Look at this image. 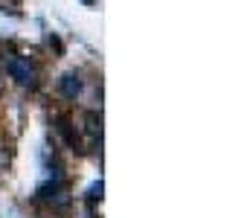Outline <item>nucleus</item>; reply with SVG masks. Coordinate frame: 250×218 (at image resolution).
Instances as JSON below:
<instances>
[{
  "instance_id": "nucleus-1",
  "label": "nucleus",
  "mask_w": 250,
  "mask_h": 218,
  "mask_svg": "<svg viewBox=\"0 0 250 218\" xmlns=\"http://www.w3.org/2000/svg\"><path fill=\"white\" fill-rule=\"evenodd\" d=\"M6 70H9V76L18 84H23V87H35L38 84V70H35V64L29 59L12 56V59H6Z\"/></svg>"
},
{
  "instance_id": "nucleus-2",
  "label": "nucleus",
  "mask_w": 250,
  "mask_h": 218,
  "mask_svg": "<svg viewBox=\"0 0 250 218\" xmlns=\"http://www.w3.org/2000/svg\"><path fill=\"white\" fill-rule=\"evenodd\" d=\"M59 90H62L67 99H76V96L82 93V79H79V73H64L62 81H59Z\"/></svg>"
},
{
  "instance_id": "nucleus-3",
  "label": "nucleus",
  "mask_w": 250,
  "mask_h": 218,
  "mask_svg": "<svg viewBox=\"0 0 250 218\" xmlns=\"http://www.w3.org/2000/svg\"><path fill=\"white\" fill-rule=\"evenodd\" d=\"M99 198H102V180H99V183H93V186H90V192H87V201H90V204H96Z\"/></svg>"
},
{
  "instance_id": "nucleus-4",
  "label": "nucleus",
  "mask_w": 250,
  "mask_h": 218,
  "mask_svg": "<svg viewBox=\"0 0 250 218\" xmlns=\"http://www.w3.org/2000/svg\"><path fill=\"white\" fill-rule=\"evenodd\" d=\"M82 3H87V6H90V3H93V0H82Z\"/></svg>"
}]
</instances>
